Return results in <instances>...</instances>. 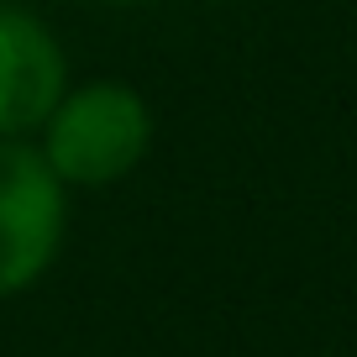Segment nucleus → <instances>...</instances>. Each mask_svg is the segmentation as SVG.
I'll use <instances>...</instances> for the list:
<instances>
[{
    "label": "nucleus",
    "mask_w": 357,
    "mask_h": 357,
    "mask_svg": "<svg viewBox=\"0 0 357 357\" xmlns=\"http://www.w3.org/2000/svg\"><path fill=\"white\" fill-rule=\"evenodd\" d=\"M105 6H142V0H105Z\"/></svg>",
    "instance_id": "4"
},
{
    "label": "nucleus",
    "mask_w": 357,
    "mask_h": 357,
    "mask_svg": "<svg viewBox=\"0 0 357 357\" xmlns=\"http://www.w3.org/2000/svg\"><path fill=\"white\" fill-rule=\"evenodd\" d=\"M68 63L58 37L22 6H0V137H22L63 100Z\"/></svg>",
    "instance_id": "3"
},
{
    "label": "nucleus",
    "mask_w": 357,
    "mask_h": 357,
    "mask_svg": "<svg viewBox=\"0 0 357 357\" xmlns=\"http://www.w3.org/2000/svg\"><path fill=\"white\" fill-rule=\"evenodd\" d=\"M68 226L63 178L43 147L0 137V300L22 294L53 268Z\"/></svg>",
    "instance_id": "2"
},
{
    "label": "nucleus",
    "mask_w": 357,
    "mask_h": 357,
    "mask_svg": "<svg viewBox=\"0 0 357 357\" xmlns=\"http://www.w3.org/2000/svg\"><path fill=\"white\" fill-rule=\"evenodd\" d=\"M43 126H47L43 158L63 184H79V190H105V184L126 178L153 147L147 100L116 79L84 84L74 95L63 89V100L53 105Z\"/></svg>",
    "instance_id": "1"
}]
</instances>
